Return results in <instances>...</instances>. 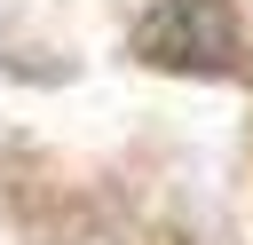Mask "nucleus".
Listing matches in <instances>:
<instances>
[{
	"label": "nucleus",
	"mask_w": 253,
	"mask_h": 245,
	"mask_svg": "<svg viewBox=\"0 0 253 245\" xmlns=\"http://www.w3.org/2000/svg\"><path fill=\"white\" fill-rule=\"evenodd\" d=\"M134 55L158 63V71H198V79H229L245 40H237V16L229 0H158L142 24H134Z\"/></svg>",
	"instance_id": "nucleus-1"
}]
</instances>
